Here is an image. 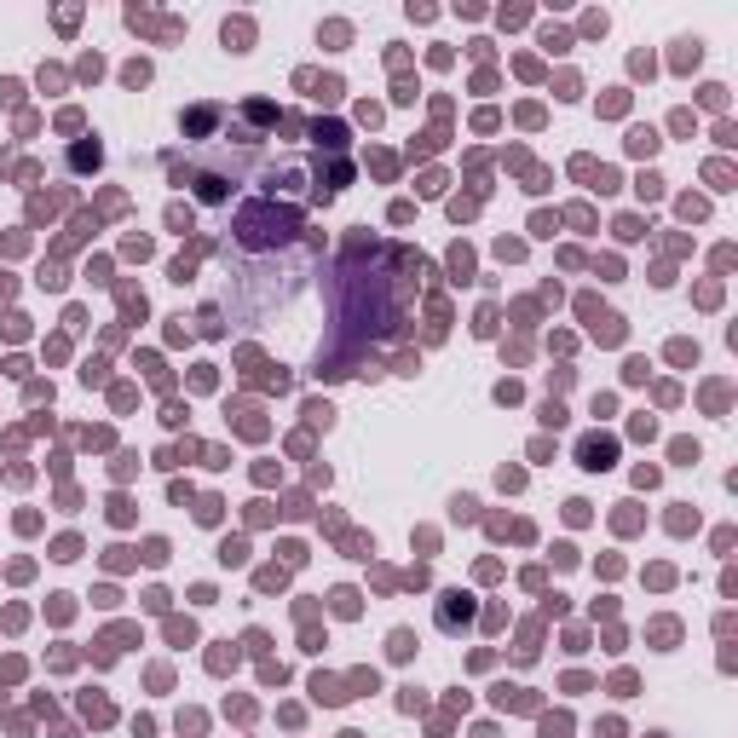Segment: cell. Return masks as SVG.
Listing matches in <instances>:
<instances>
[{
    "mask_svg": "<svg viewBox=\"0 0 738 738\" xmlns=\"http://www.w3.org/2000/svg\"><path fill=\"white\" fill-rule=\"evenodd\" d=\"M236 243L243 248H289L295 236H300V213L295 208H277V197L266 202H248L243 213H236Z\"/></svg>",
    "mask_w": 738,
    "mask_h": 738,
    "instance_id": "cell-1",
    "label": "cell"
},
{
    "mask_svg": "<svg viewBox=\"0 0 738 738\" xmlns=\"http://www.w3.org/2000/svg\"><path fill=\"white\" fill-rule=\"evenodd\" d=\"M312 139H318V145H329V150H341V145H346V133H341L335 122H318V127H312Z\"/></svg>",
    "mask_w": 738,
    "mask_h": 738,
    "instance_id": "cell-3",
    "label": "cell"
},
{
    "mask_svg": "<svg viewBox=\"0 0 738 738\" xmlns=\"http://www.w3.org/2000/svg\"><path fill=\"white\" fill-rule=\"evenodd\" d=\"M577 456H583V467H611V462H617V444H611L606 433H588V439L577 444Z\"/></svg>",
    "mask_w": 738,
    "mask_h": 738,
    "instance_id": "cell-2",
    "label": "cell"
},
{
    "mask_svg": "<svg viewBox=\"0 0 738 738\" xmlns=\"http://www.w3.org/2000/svg\"><path fill=\"white\" fill-rule=\"evenodd\" d=\"M76 168H99V145H81L76 150Z\"/></svg>",
    "mask_w": 738,
    "mask_h": 738,
    "instance_id": "cell-4",
    "label": "cell"
},
{
    "mask_svg": "<svg viewBox=\"0 0 738 738\" xmlns=\"http://www.w3.org/2000/svg\"><path fill=\"white\" fill-rule=\"evenodd\" d=\"M410 652H416V640H410V634L398 629V634H392V658H410Z\"/></svg>",
    "mask_w": 738,
    "mask_h": 738,
    "instance_id": "cell-5",
    "label": "cell"
}]
</instances>
